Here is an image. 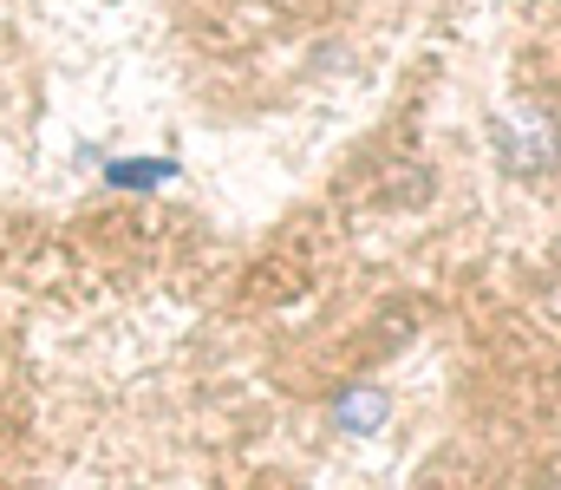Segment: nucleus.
<instances>
[{
    "label": "nucleus",
    "mask_w": 561,
    "mask_h": 490,
    "mask_svg": "<svg viewBox=\"0 0 561 490\" xmlns=\"http://www.w3.org/2000/svg\"><path fill=\"white\" fill-rule=\"evenodd\" d=\"M176 176V163H112L105 170V183H118V190H150V183H170Z\"/></svg>",
    "instance_id": "obj_3"
},
{
    "label": "nucleus",
    "mask_w": 561,
    "mask_h": 490,
    "mask_svg": "<svg viewBox=\"0 0 561 490\" xmlns=\"http://www.w3.org/2000/svg\"><path fill=\"white\" fill-rule=\"evenodd\" d=\"M340 425H346V432H379V425H386V392H379V386L346 392V399H340Z\"/></svg>",
    "instance_id": "obj_2"
},
{
    "label": "nucleus",
    "mask_w": 561,
    "mask_h": 490,
    "mask_svg": "<svg viewBox=\"0 0 561 490\" xmlns=\"http://www.w3.org/2000/svg\"><path fill=\"white\" fill-rule=\"evenodd\" d=\"M503 158L516 163V170H542V163H556V158H561L556 125L529 118V132H510V138H503Z\"/></svg>",
    "instance_id": "obj_1"
}]
</instances>
